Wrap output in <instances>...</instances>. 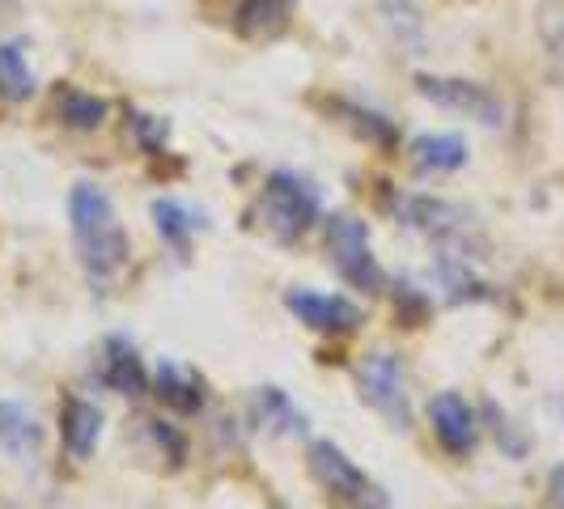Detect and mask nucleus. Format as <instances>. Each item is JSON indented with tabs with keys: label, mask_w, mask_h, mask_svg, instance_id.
<instances>
[{
	"label": "nucleus",
	"mask_w": 564,
	"mask_h": 509,
	"mask_svg": "<svg viewBox=\"0 0 564 509\" xmlns=\"http://www.w3.org/2000/svg\"><path fill=\"white\" fill-rule=\"evenodd\" d=\"M68 226H73L77 259L94 284H111L128 268V254H132L128 229L115 213V199L98 183H77L68 192Z\"/></svg>",
	"instance_id": "1"
},
{
	"label": "nucleus",
	"mask_w": 564,
	"mask_h": 509,
	"mask_svg": "<svg viewBox=\"0 0 564 509\" xmlns=\"http://www.w3.org/2000/svg\"><path fill=\"white\" fill-rule=\"evenodd\" d=\"M318 208H323V204H318V192H314L311 178H302V174H293V170H276V174L263 183L251 217L268 238H276L281 247H293V242H302L314 229Z\"/></svg>",
	"instance_id": "2"
},
{
	"label": "nucleus",
	"mask_w": 564,
	"mask_h": 509,
	"mask_svg": "<svg viewBox=\"0 0 564 509\" xmlns=\"http://www.w3.org/2000/svg\"><path fill=\"white\" fill-rule=\"evenodd\" d=\"M311 476L327 492L332 509H391V497L382 492V484L369 480L366 472L327 437L311 442Z\"/></svg>",
	"instance_id": "3"
},
{
	"label": "nucleus",
	"mask_w": 564,
	"mask_h": 509,
	"mask_svg": "<svg viewBox=\"0 0 564 509\" xmlns=\"http://www.w3.org/2000/svg\"><path fill=\"white\" fill-rule=\"evenodd\" d=\"M327 251H332V268H336L344 281L361 293H382L387 289V277L373 259V247H369V229L361 217L352 213H336L327 221Z\"/></svg>",
	"instance_id": "4"
},
{
	"label": "nucleus",
	"mask_w": 564,
	"mask_h": 509,
	"mask_svg": "<svg viewBox=\"0 0 564 509\" xmlns=\"http://www.w3.org/2000/svg\"><path fill=\"white\" fill-rule=\"evenodd\" d=\"M357 391L391 429H412V399L395 353H366V361L357 366Z\"/></svg>",
	"instance_id": "5"
},
{
	"label": "nucleus",
	"mask_w": 564,
	"mask_h": 509,
	"mask_svg": "<svg viewBox=\"0 0 564 509\" xmlns=\"http://www.w3.org/2000/svg\"><path fill=\"white\" fill-rule=\"evenodd\" d=\"M416 94L429 98L442 111H458L467 119H480L488 128L506 123V102L480 82H463V77H416Z\"/></svg>",
	"instance_id": "6"
},
{
	"label": "nucleus",
	"mask_w": 564,
	"mask_h": 509,
	"mask_svg": "<svg viewBox=\"0 0 564 509\" xmlns=\"http://www.w3.org/2000/svg\"><path fill=\"white\" fill-rule=\"evenodd\" d=\"M284 306L289 314L311 327V332H323V336H348L366 323V311L339 293H314V289H289L284 293Z\"/></svg>",
	"instance_id": "7"
},
{
	"label": "nucleus",
	"mask_w": 564,
	"mask_h": 509,
	"mask_svg": "<svg viewBox=\"0 0 564 509\" xmlns=\"http://www.w3.org/2000/svg\"><path fill=\"white\" fill-rule=\"evenodd\" d=\"M429 424H433L437 446L458 454V458L471 454L476 442H480V416L458 391H442V396L429 399Z\"/></svg>",
	"instance_id": "8"
},
{
	"label": "nucleus",
	"mask_w": 564,
	"mask_h": 509,
	"mask_svg": "<svg viewBox=\"0 0 564 509\" xmlns=\"http://www.w3.org/2000/svg\"><path fill=\"white\" fill-rule=\"evenodd\" d=\"M98 378L111 387L115 396H141V391H149V373H144L141 353H137V344L128 336L102 339V369H98Z\"/></svg>",
	"instance_id": "9"
},
{
	"label": "nucleus",
	"mask_w": 564,
	"mask_h": 509,
	"mask_svg": "<svg viewBox=\"0 0 564 509\" xmlns=\"http://www.w3.org/2000/svg\"><path fill=\"white\" fill-rule=\"evenodd\" d=\"M98 437H102V412H98V403L77 396L64 399L59 403V442H64L68 458L85 463L94 454V446H98Z\"/></svg>",
	"instance_id": "10"
},
{
	"label": "nucleus",
	"mask_w": 564,
	"mask_h": 509,
	"mask_svg": "<svg viewBox=\"0 0 564 509\" xmlns=\"http://www.w3.org/2000/svg\"><path fill=\"white\" fill-rule=\"evenodd\" d=\"M153 391H158V399H162L166 408L183 412V416L199 412L204 399H208L204 378H199L192 366H178V361H162V366L153 369Z\"/></svg>",
	"instance_id": "11"
},
{
	"label": "nucleus",
	"mask_w": 564,
	"mask_h": 509,
	"mask_svg": "<svg viewBox=\"0 0 564 509\" xmlns=\"http://www.w3.org/2000/svg\"><path fill=\"white\" fill-rule=\"evenodd\" d=\"M43 446V424L18 399H0V451L13 458H34Z\"/></svg>",
	"instance_id": "12"
},
{
	"label": "nucleus",
	"mask_w": 564,
	"mask_h": 509,
	"mask_svg": "<svg viewBox=\"0 0 564 509\" xmlns=\"http://www.w3.org/2000/svg\"><path fill=\"white\" fill-rule=\"evenodd\" d=\"M467 162V144L454 132H424L412 141V166L421 174H451V170H463Z\"/></svg>",
	"instance_id": "13"
},
{
	"label": "nucleus",
	"mask_w": 564,
	"mask_h": 509,
	"mask_svg": "<svg viewBox=\"0 0 564 509\" xmlns=\"http://www.w3.org/2000/svg\"><path fill=\"white\" fill-rule=\"evenodd\" d=\"M254 421L272 433H289V437H302L306 433V412L284 396L281 387H259L254 391Z\"/></svg>",
	"instance_id": "14"
},
{
	"label": "nucleus",
	"mask_w": 564,
	"mask_h": 509,
	"mask_svg": "<svg viewBox=\"0 0 564 509\" xmlns=\"http://www.w3.org/2000/svg\"><path fill=\"white\" fill-rule=\"evenodd\" d=\"M234 26L247 39H272L289 26V4L284 0H242Z\"/></svg>",
	"instance_id": "15"
},
{
	"label": "nucleus",
	"mask_w": 564,
	"mask_h": 509,
	"mask_svg": "<svg viewBox=\"0 0 564 509\" xmlns=\"http://www.w3.org/2000/svg\"><path fill=\"white\" fill-rule=\"evenodd\" d=\"M153 221H158V234L166 238L174 251L187 254L192 234L199 229V217L187 204H178V199H153Z\"/></svg>",
	"instance_id": "16"
},
{
	"label": "nucleus",
	"mask_w": 564,
	"mask_h": 509,
	"mask_svg": "<svg viewBox=\"0 0 564 509\" xmlns=\"http://www.w3.org/2000/svg\"><path fill=\"white\" fill-rule=\"evenodd\" d=\"M56 111L68 128L94 132V128H102V119H107V102H102L98 94H85V89H77V85H68V89H59L56 94Z\"/></svg>",
	"instance_id": "17"
},
{
	"label": "nucleus",
	"mask_w": 564,
	"mask_h": 509,
	"mask_svg": "<svg viewBox=\"0 0 564 509\" xmlns=\"http://www.w3.org/2000/svg\"><path fill=\"white\" fill-rule=\"evenodd\" d=\"M34 94V73L18 43H0V98L4 102H26Z\"/></svg>",
	"instance_id": "18"
},
{
	"label": "nucleus",
	"mask_w": 564,
	"mask_h": 509,
	"mask_svg": "<svg viewBox=\"0 0 564 509\" xmlns=\"http://www.w3.org/2000/svg\"><path fill=\"white\" fill-rule=\"evenodd\" d=\"M382 9H387V22H391V30H395V39L403 43V47H416L421 52L424 47V22L421 13L408 4V0H378Z\"/></svg>",
	"instance_id": "19"
},
{
	"label": "nucleus",
	"mask_w": 564,
	"mask_h": 509,
	"mask_svg": "<svg viewBox=\"0 0 564 509\" xmlns=\"http://www.w3.org/2000/svg\"><path fill=\"white\" fill-rule=\"evenodd\" d=\"M141 429L149 433V442H153V451L170 458V467H183V458H187V437L166 421H153V416H144Z\"/></svg>",
	"instance_id": "20"
},
{
	"label": "nucleus",
	"mask_w": 564,
	"mask_h": 509,
	"mask_svg": "<svg viewBox=\"0 0 564 509\" xmlns=\"http://www.w3.org/2000/svg\"><path fill=\"white\" fill-rule=\"evenodd\" d=\"M128 132L137 137V144H141L144 153H158V149L170 141V123H166V119H158V115H144V111L128 115Z\"/></svg>",
	"instance_id": "21"
},
{
	"label": "nucleus",
	"mask_w": 564,
	"mask_h": 509,
	"mask_svg": "<svg viewBox=\"0 0 564 509\" xmlns=\"http://www.w3.org/2000/svg\"><path fill=\"white\" fill-rule=\"evenodd\" d=\"M488 416H492V429H497V442H501V451L513 454V458H522V454L531 451V437L513 433V421H506V416H501V408H497V403H488Z\"/></svg>",
	"instance_id": "22"
},
{
	"label": "nucleus",
	"mask_w": 564,
	"mask_h": 509,
	"mask_svg": "<svg viewBox=\"0 0 564 509\" xmlns=\"http://www.w3.org/2000/svg\"><path fill=\"white\" fill-rule=\"evenodd\" d=\"M552 497H556V506L564 509V467H556V472H552Z\"/></svg>",
	"instance_id": "23"
},
{
	"label": "nucleus",
	"mask_w": 564,
	"mask_h": 509,
	"mask_svg": "<svg viewBox=\"0 0 564 509\" xmlns=\"http://www.w3.org/2000/svg\"><path fill=\"white\" fill-rule=\"evenodd\" d=\"M552 56L564 59V34H552Z\"/></svg>",
	"instance_id": "24"
}]
</instances>
